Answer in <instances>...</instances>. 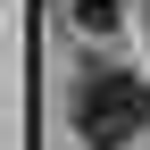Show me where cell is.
I'll list each match as a JSON object with an SVG mask.
<instances>
[{
	"mask_svg": "<svg viewBox=\"0 0 150 150\" xmlns=\"http://www.w3.org/2000/svg\"><path fill=\"white\" fill-rule=\"evenodd\" d=\"M67 17L83 33H117V0H67Z\"/></svg>",
	"mask_w": 150,
	"mask_h": 150,
	"instance_id": "2",
	"label": "cell"
},
{
	"mask_svg": "<svg viewBox=\"0 0 150 150\" xmlns=\"http://www.w3.org/2000/svg\"><path fill=\"white\" fill-rule=\"evenodd\" d=\"M75 134H83L92 150H125V142H142V134H150V83H142V75H125V67L92 75V83L75 92Z\"/></svg>",
	"mask_w": 150,
	"mask_h": 150,
	"instance_id": "1",
	"label": "cell"
}]
</instances>
